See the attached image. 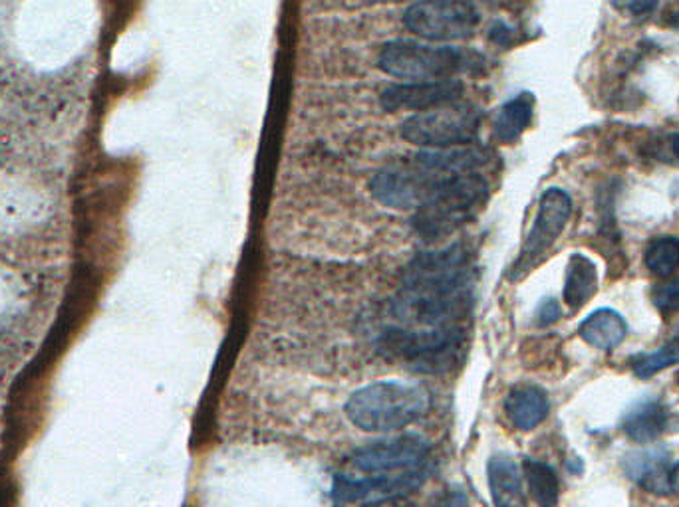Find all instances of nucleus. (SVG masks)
<instances>
[{
	"instance_id": "obj_1",
	"label": "nucleus",
	"mask_w": 679,
	"mask_h": 507,
	"mask_svg": "<svg viewBox=\"0 0 679 507\" xmlns=\"http://www.w3.org/2000/svg\"><path fill=\"white\" fill-rule=\"evenodd\" d=\"M473 287V260L463 244L423 252L406 267L391 314L411 329L459 327L471 314Z\"/></svg>"
},
{
	"instance_id": "obj_2",
	"label": "nucleus",
	"mask_w": 679,
	"mask_h": 507,
	"mask_svg": "<svg viewBox=\"0 0 679 507\" xmlns=\"http://www.w3.org/2000/svg\"><path fill=\"white\" fill-rule=\"evenodd\" d=\"M431 395L426 387L401 381H378L356 391L346 415L363 433H396L428 415Z\"/></svg>"
},
{
	"instance_id": "obj_3",
	"label": "nucleus",
	"mask_w": 679,
	"mask_h": 507,
	"mask_svg": "<svg viewBox=\"0 0 679 507\" xmlns=\"http://www.w3.org/2000/svg\"><path fill=\"white\" fill-rule=\"evenodd\" d=\"M378 65L386 74L410 80V83L443 82L479 70L483 65V55L451 44L393 40L380 50Z\"/></svg>"
},
{
	"instance_id": "obj_4",
	"label": "nucleus",
	"mask_w": 679,
	"mask_h": 507,
	"mask_svg": "<svg viewBox=\"0 0 679 507\" xmlns=\"http://www.w3.org/2000/svg\"><path fill=\"white\" fill-rule=\"evenodd\" d=\"M466 329L439 327V329H411L388 327L378 339V351L386 359L423 375H441L463 361Z\"/></svg>"
},
{
	"instance_id": "obj_5",
	"label": "nucleus",
	"mask_w": 679,
	"mask_h": 507,
	"mask_svg": "<svg viewBox=\"0 0 679 507\" xmlns=\"http://www.w3.org/2000/svg\"><path fill=\"white\" fill-rule=\"evenodd\" d=\"M487 193L489 186L479 173L446 176L431 201L413 214V231L428 242L446 239L473 219Z\"/></svg>"
},
{
	"instance_id": "obj_6",
	"label": "nucleus",
	"mask_w": 679,
	"mask_h": 507,
	"mask_svg": "<svg viewBox=\"0 0 679 507\" xmlns=\"http://www.w3.org/2000/svg\"><path fill=\"white\" fill-rule=\"evenodd\" d=\"M483 111L473 103H451L411 115L401 125V138L426 151L473 145L479 138Z\"/></svg>"
},
{
	"instance_id": "obj_7",
	"label": "nucleus",
	"mask_w": 679,
	"mask_h": 507,
	"mask_svg": "<svg viewBox=\"0 0 679 507\" xmlns=\"http://www.w3.org/2000/svg\"><path fill=\"white\" fill-rule=\"evenodd\" d=\"M431 458L433 450L429 440L419 434H401L358 448L350 464L360 476L393 478L431 471Z\"/></svg>"
},
{
	"instance_id": "obj_8",
	"label": "nucleus",
	"mask_w": 679,
	"mask_h": 507,
	"mask_svg": "<svg viewBox=\"0 0 679 507\" xmlns=\"http://www.w3.org/2000/svg\"><path fill=\"white\" fill-rule=\"evenodd\" d=\"M479 10L471 2H416L403 12V24L426 42L446 44L473 37L479 24Z\"/></svg>"
},
{
	"instance_id": "obj_9",
	"label": "nucleus",
	"mask_w": 679,
	"mask_h": 507,
	"mask_svg": "<svg viewBox=\"0 0 679 507\" xmlns=\"http://www.w3.org/2000/svg\"><path fill=\"white\" fill-rule=\"evenodd\" d=\"M446 176L449 175L421 169L408 159L406 163L388 166L378 175H373L370 191L373 199L383 206L418 213L421 206H426L431 201V196L436 194Z\"/></svg>"
},
{
	"instance_id": "obj_10",
	"label": "nucleus",
	"mask_w": 679,
	"mask_h": 507,
	"mask_svg": "<svg viewBox=\"0 0 679 507\" xmlns=\"http://www.w3.org/2000/svg\"><path fill=\"white\" fill-rule=\"evenodd\" d=\"M572 214V199L562 189H549L540 196L539 213L522 244L521 254L511 270V280H521L540 264L545 254L559 241Z\"/></svg>"
},
{
	"instance_id": "obj_11",
	"label": "nucleus",
	"mask_w": 679,
	"mask_h": 507,
	"mask_svg": "<svg viewBox=\"0 0 679 507\" xmlns=\"http://www.w3.org/2000/svg\"><path fill=\"white\" fill-rule=\"evenodd\" d=\"M431 471H419L393 478H372L356 474H336L332 481V501L336 507L366 506L386 499L410 498L416 489L428 481Z\"/></svg>"
},
{
	"instance_id": "obj_12",
	"label": "nucleus",
	"mask_w": 679,
	"mask_h": 507,
	"mask_svg": "<svg viewBox=\"0 0 679 507\" xmlns=\"http://www.w3.org/2000/svg\"><path fill=\"white\" fill-rule=\"evenodd\" d=\"M466 85L461 80H443V82H406L388 85L380 95L383 110L388 111H423L438 110L461 100Z\"/></svg>"
},
{
	"instance_id": "obj_13",
	"label": "nucleus",
	"mask_w": 679,
	"mask_h": 507,
	"mask_svg": "<svg viewBox=\"0 0 679 507\" xmlns=\"http://www.w3.org/2000/svg\"><path fill=\"white\" fill-rule=\"evenodd\" d=\"M623 474L628 480H632L636 486L656 494V496H671L673 484V460L671 454L660 446H651L643 450H636L623 458Z\"/></svg>"
},
{
	"instance_id": "obj_14",
	"label": "nucleus",
	"mask_w": 679,
	"mask_h": 507,
	"mask_svg": "<svg viewBox=\"0 0 679 507\" xmlns=\"http://www.w3.org/2000/svg\"><path fill=\"white\" fill-rule=\"evenodd\" d=\"M487 484L495 507H531L521 466L509 454H495L487 462Z\"/></svg>"
},
{
	"instance_id": "obj_15",
	"label": "nucleus",
	"mask_w": 679,
	"mask_h": 507,
	"mask_svg": "<svg viewBox=\"0 0 679 507\" xmlns=\"http://www.w3.org/2000/svg\"><path fill=\"white\" fill-rule=\"evenodd\" d=\"M505 413L517 430L529 433L542 425L550 413L549 393L539 385H519L505 398Z\"/></svg>"
},
{
	"instance_id": "obj_16",
	"label": "nucleus",
	"mask_w": 679,
	"mask_h": 507,
	"mask_svg": "<svg viewBox=\"0 0 679 507\" xmlns=\"http://www.w3.org/2000/svg\"><path fill=\"white\" fill-rule=\"evenodd\" d=\"M489 159V151L477 145L467 148L438 149V151H419L410 159L411 163L436 171L441 175H466L477 173L479 166H483Z\"/></svg>"
},
{
	"instance_id": "obj_17",
	"label": "nucleus",
	"mask_w": 679,
	"mask_h": 507,
	"mask_svg": "<svg viewBox=\"0 0 679 507\" xmlns=\"http://www.w3.org/2000/svg\"><path fill=\"white\" fill-rule=\"evenodd\" d=\"M670 410L660 398H646L622 418V433L636 444H651L666 433Z\"/></svg>"
},
{
	"instance_id": "obj_18",
	"label": "nucleus",
	"mask_w": 679,
	"mask_h": 507,
	"mask_svg": "<svg viewBox=\"0 0 679 507\" xmlns=\"http://www.w3.org/2000/svg\"><path fill=\"white\" fill-rule=\"evenodd\" d=\"M578 333L596 349L612 351L626 339L628 325L623 322L622 315L610 307H605L588 315L587 320L580 323Z\"/></svg>"
},
{
	"instance_id": "obj_19",
	"label": "nucleus",
	"mask_w": 679,
	"mask_h": 507,
	"mask_svg": "<svg viewBox=\"0 0 679 507\" xmlns=\"http://www.w3.org/2000/svg\"><path fill=\"white\" fill-rule=\"evenodd\" d=\"M532 111H535V95L529 92L519 93L509 102L502 103L501 110L497 111L495 118V138L501 143H515L531 125Z\"/></svg>"
},
{
	"instance_id": "obj_20",
	"label": "nucleus",
	"mask_w": 679,
	"mask_h": 507,
	"mask_svg": "<svg viewBox=\"0 0 679 507\" xmlns=\"http://www.w3.org/2000/svg\"><path fill=\"white\" fill-rule=\"evenodd\" d=\"M598 290V270L585 254H572L568 260L565 302L572 312H578Z\"/></svg>"
},
{
	"instance_id": "obj_21",
	"label": "nucleus",
	"mask_w": 679,
	"mask_h": 507,
	"mask_svg": "<svg viewBox=\"0 0 679 507\" xmlns=\"http://www.w3.org/2000/svg\"><path fill=\"white\" fill-rule=\"evenodd\" d=\"M522 478L527 489L539 507H559L560 480L559 474L547 462L525 458L522 460Z\"/></svg>"
},
{
	"instance_id": "obj_22",
	"label": "nucleus",
	"mask_w": 679,
	"mask_h": 507,
	"mask_svg": "<svg viewBox=\"0 0 679 507\" xmlns=\"http://www.w3.org/2000/svg\"><path fill=\"white\" fill-rule=\"evenodd\" d=\"M643 264L653 276H673L679 267V236L653 239L643 252Z\"/></svg>"
},
{
	"instance_id": "obj_23",
	"label": "nucleus",
	"mask_w": 679,
	"mask_h": 507,
	"mask_svg": "<svg viewBox=\"0 0 679 507\" xmlns=\"http://www.w3.org/2000/svg\"><path fill=\"white\" fill-rule=\"evenodd\" d=\"M679 363V337L671 335L660 349L642 353L632 359V371L636 377L650 378L661 371L670 369Z\"/></svg>"
},
{
	"instance_id": "obj_24",
	"label": "nucleus",
	"mask_w": 679,
	"mask_h": 507,
	"mask_svg": "<svg viewBox=\"0 0 679 507\" xmlns=\"http://www.w3.org/2000/svg\"><path fill=\"white\" fill-rule=\"evenodd\" d=\"M651 302L661 314L670 315L679 312V277H673L666 284H660L651 292Z\"/></svg>"
},
{
	"instance_id": "obj_25",
	"label": "nucleus",
	"mask_w": 679,
	"mask_h": 507,
	"mask_svg": "<svg viewBox=\"0 0 679 507\" xmlns=\"http://www.w3.org/2000/svg\"><path fill=\"white\" fill-rule=\"evenodd\" d=\"M560 317H562V310H560L559 302L552 300V297L545 300L537 310V325L539 327H549L552 323L559 322Z\"/></svg>"
},
{
	"instance_id": "obj_26",
	"label": "nucleus",
	"mask_w": 679,
	"mask_h": 507,
	"mask_svg": "<svg viewBox=\"0 0 679 507\" xmlns=\"http://www.w3.org/2000/svg\"><path fill=\"white\" fill-rule=\"evenodd\" d=\"M433 507H469V498L463 489H443L438 494V498L433 499Z\"/></svg>"
},
{
	"instance_id": "obj_27",
	"label": "nucleus",
	"mask_w": 679,
	"mask_h": 507,
	"mask_svg": "<svg viewBox=\"0 0 679 507\" xmlns=\"http://www.w3.org/2000/svg\"><path fill=\"white\" fill-rule=\"evenodd\" d=\"M626 9L630 10L633 17H648L658 9V2H630L626 4Z\"/></svg>"
},
{
	"instance_id": "obj_28",
	"label": "nucleus",
	"mask_w": 679,
	"mask_h": 507,
	"mask_svg": "<svg viewBox=\"0 0 679 507\" xmlns=\"http://www.w3.org/2000/svg\"><path fill=\"white\" fill-rule=\"evenodd\" d=\"M358 507H418V504L410 498H398L386 499V501H378V504H366V506Z\"/></svg>"
},
{
	"instance_id": "obj_29",
	"label": "nucleus",
	"mask_w": 679,
	"mask_h": 507,
	"mask_svg": "<svg viewBox=\"0 0 679 507\" xmlns=\"http://www.w3.org/2000/svg\"><path fill=\"white\" fill-rule=\"evenodd\" d=\"M671 484H673V491H679V462L673 466V474H671Z\"/></svg>"
},
{
	"instance_id": "obj_30",
	"label": "nucleus",
	"mask_w": 679,
	"mask_h": 507,
	"mask_svg": "<svg viewBox=\"0 0 679 507\" xmlns=\"http://www.w3.org/2000/svg\"><path fill=\"white\" fill-rule=\"evenodd\" d=\"M671 149H673V155L679 159V131L671 138Z\"/></svg>"
}]
</instances>
